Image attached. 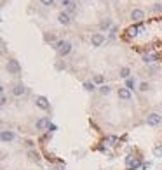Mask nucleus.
Here are the masks:
<instances>
[{
	"label": "nucleus",
	"mask_w": 162,
	"mask_h": 170,
	"mask_svg": "<svg viewBox=\"0 0 162 170\" xmlns=\"http://www.w3.org/2000/svg\"><path fill=\"white\" fill-rule=\"evenodd\" d=\"M5 68L9 71V75H19V71H21V66H19V63L16 59H9L7 64H5Z\"/></svg>",
	"instance_id": "obj_1"
},
{
	"label": "nucleus",
	"mask_w": 162,
	"mask_h": 170,
	"mask_svg": "<svg viewBox=\"0 0 162 170\" xmlns=\"http://www.w3.org/2000/svg\"><path fill=\"white\" fill-rule=\"evenodd\" d=\"M35 104H37V108L44 109V111H49V109H51V104H49V99H47L45 96H37V99H35Z\"/></svg>",
	"instance_id": "obj_2"
},
{
	"label": "nucleus",
	"mask_w": 162,
	"mask_h": 170,
	"mask_svg": "<svg viewBox=\"0 0 162 170\" xmlns=\"http://www.w3.org/2000/svg\"><path fill=\"white\" fill-rule=\"evenodd\" d=\"M146 123H148L150 127H157L162 123V116L159 113H148V116H146Z\"/></svg>",
	"instance_id": "obj_3"
},
{
	"label": "nucleus",
	"mask_w": 162,
	"mask_h": 170,
	"mask_svg": "<svg viewBox=\"0 0 162 170\" xmlns=\"http://www.w3.org/2000/svg\"><path fill=\"white\" fill-rule=\"evenodd\" d=\"M103 42H105V35H103V33H94V35L91 37L92 47H100V45H103Z\"/></svg>",
	"instance_id": "obj_4"
},
{
	"label": "nucleus",
	"mask_w": 162,
	"mask_h": 170,
	"mask_svg": "<svg viewBox=\"0 0 162 170\" xmlns=\"http://www.w3.org/2000/svg\"><path fill=\"white\" fill-rule=\"evenodd\" d=\"M25 92H26V87L23 85V82H18V83L12 87V96H16V97H21Z\"/></svg>",
	"instance_id": "obj_5"
},
{
	"label": "nucleus",
	"mask_w": 162,
	"mask_h": 170,
	"mask_svg": "<svg viewBox=\"0 0 162 170\" xmlns=\"http://www.w3.org/2000/svg\"><path fill=\"white\" fill-rule=\"evenodd\" d=\"M14 137H16V135H14L12 130H2V135H0V139H2V142H4V144L12 142Z\"/></svg>",
	"instance_id": "obj_6"
},
{
	"label": "nucleus",
	"mask_w": 162,
	"mask_h": 170,
	"mask_svg": "<svg viewBox=\"0 0 162 170\" xmlns=\"http://www.w3.org/2000/svg\"><path fill=\"white\" fill-rule=\"evenodd\" d=\"M117 94H118V97H120L122 101H129V99H131V90H129L127 87H120L117 90Z\"/></svg>",
	"instance_id": "obj_7"
},
{
	"label": "nucleus",
	"mask_w": 162,
	"mask_h": 170,
	"mask_svg": "<svg viewBox=\"0 0 162 170\" xmlns=\"http://www.w3.org/2000/svg\"><path fill=\"white\" fill-rule=\"evenodd\" d=\"M49 125H51V123H49L47 118H39L37 123H35V129L37 130H45V129H49Z\"/></svg>",
	"instance_id": "obj_8"
},
{
	"label": "nucleus",
	"mask_w": 162,
	"mask_h": 170,
	"mask_svg": "<svg viewBox=\"0 0 162 170\" xmlns=\"http://www.w3.org/2000/svg\"><path fill=\"white\" fill-rule=\"evenodd\" d=\"M143 18H145V12L141 9H134L131 12V19H132V21H136V23H141V21H143Z\"/></svg>",
	"instance_id": "obj_9"
},
{
	"label": "nucleus",
	"mask_w": 162,
	"mask_h": 170,
	"mask_svg": "<svg viewBox=\"0 0 162 170\" xmlns=\"http://www.w3.org/2000/svg\"><path fill=\"white\" fill-rule=\"evenodd\" d=\"M58 21L61 23V24H65V26H68V24L72 23V18H70L68 12H61L59 16H58Z\"/></svg>",
	"instance_id": "obj_10"
},
{
	"label": "nucleus",
	"mask_w": 162,
	"mask_h": 170,
	"mask_svg": "<svg viewBox=\"0 0 162 170\" xmlns=\"http://www.w3.org/2000/svg\"><path fill=\"white\" fill-rule=\"evenodd\" d=\"M70 50H72V44H70V42H65V44H63V47L58 50V54H59V56H68V54H70Z\"/></svg>",
	"instance_id": "obj_11"
},
{
	"label": "nucleus",
	"mask_w": 162,
	"mask_h": 170,
	"mask_svg": "<svg viewBox=\"0 0 162 170\" xmlns=\"http://www.w3.org/2000/svg\"><path fill=\"white\" fill-rule=\"evenodd\" d=\"M112 28H113V26H112V19H108V18H106L105 21H101V23H100V30H101V31L112 30Z\"/></svg>",
	"instance_id": "obj_12"
},
{
	"label": "nucleus",
	"mask_w": 162,
	"mask_h": 170,
	"mask_svg": "<svg viewBox=\"0 0 162 170\" xmlns=\"http://www.w3.org/2000/svg\"><path fill=\"white\" fill-rule=\"evenodd\" d=\"M28 158H30L31 161L39 163V161H40V153H37L35 149H30V151H28Z\"/></svg>",
	"instance_id": "obj_13"
},
{
	"label": "nucleus",
	"mask_w": 162,
	"mask_h": 170,
	"mask_svg": "<svg viewBox=\"0 0 162 170\" xmlns=\"http://www.w3.org/2000/svg\"><path fill=\"white\" fill-rule=\"evenodd\" d=\"M118 75H120V78L127 80V78H129V75H131V70H129L127 66H122V68L118 70Z\"/></svg>",
	"instance_id": "obj_14"
},
{
	"label": "nucleus",
	"mask_w": 162,
	"mask_h": 170,
	"mask_svg": "<svg viewBox=\"0 0 162 170\" xmlns=\"http://www.w3.org/2000/svg\"><path fill=\"white\" fill-rule=\"evenodd\" d=\"M153 61H157V56H155V54H143V63L152 64Z\"/></svg>",
	"instance_id": "obj_15"
},
{
	"label": "nucleus",
	"mask_w": 162,
	"mask_h": 170,
	"mask_svg": "<svg viewBox=\"0 0 162 170\" xmlns=\"http://www.w3.org/2000/svg\"><path fill=\"white\" fill-rule=\"evenodd\" d=\"M92 82L98 83V85L101 87V85H105V83H103L105 82V76H103V75H94V76H92Z\"/></svg>",
	"instance_id": "obj_16"
},
{
	"label": "nucleus",
	"mask_w": 162,
	"mask_h": 170,
	"mask_svg": "<svg viewBox=\"0 0 162 170\" xmlns=\"http://www.w3.org/2000/svg\"><path fill=\"white\" fill-rule=\"evenodd\" d=\"M110 92H112V87H110V85H101V87H100V94H101V96H108Z\"/></svg>",
	"instance_id": "obj_17"
},
{
	"label": "nucleus",
	"mask_w": 162,
	"mask_h": 170,
	"mask_svg": "<svg viewBox=\"0 0 162 170\" xmlns=\"http://www.w3.org/2000/svg\"><path fill=\"white\" fill-rule=\"evenodd\" d=\"M84 89L87 92H92L94 90V82H84Z\"/></svg>",
	"instance_id": "obj_18"
},
{
	"label": "nucleus",
	"mask_w": 162,
	"mask_h": 170,
	"mask_svg": "<svg viewBox=\"0 0 162 170\" xmlns=\"http://www.w3.org/2000/svg\"><path fill=\"white\" fill-rule=\"evenodd\" d=\"M140 90L141 92H148L150 90V83L148 82H141L140 83Z\"/></svg>",
	"instance_id": "obj_19"
},
{
	"label": "nucleus",
	"mask_w": 162,
	"mask_h": 170,
	"mask_svg": "<svg viewBox=\"0 0 162 170\" xmlns=\"http://www.w3.org/2000/svg\"><path fill=\"white\" fill-rule=\"evenodd\" d=\"M126 87L129 89V90H134V80H132V78H127V80H126Z\"/></svg>",
	"instance_id": "obj_20"
},
{
	"label": "nucleus",
	"mask_w": 162,
	"mask_h": 170,
	"mask_svg": "<svg viewBox=\"0 0 162 170\" xmlns=\"http://www.w3.org/2000/svg\"><path fill=\"white\" fill-rule=\"evenodd\" d=\"M66 9H68V14H73L75 9H77V4H75V2H70V5H68Z\"/></svg>",
	"instance_id": "obj_21"
},
{
	"label": "nucleus",
	"mask_w": 162,
	"mask_h": 170,
	"mask_svg": "<svg viewBox=\"0 0 162 170\" xmlns=\"http://www.w3.org/2000/svg\"><path fill=\"white\" fill-rule=\"evenodd\" d=\"M153 153H155V156H159V158H160V156H162V144H160V146H157V148L153 149Z\"/></svg>",
	"instance_id": "obj_22"
},
{
	"label": "nucleus",
	"mask_w": 162,
	"mask_h": 170,
	"mask_svg": "<svg viewBox=\"0 0 162 170\" xmlns=\"http://www.w3.org/2000/svg\"><path fill=\"white\" fill-rule=\"evenodd\" d=\"M42 2V5H45V7H51V5L54 4V0H40Z\"/></svg>",
	"instance_id": "obj_23"
},
{
	"label": "nucleus",
	"mask_w": 162,
	"mask_h": 170,
	"mask_svg": "<svg viewBox=\"0 0 162 170\" xmlns=\"http://www.w3.org/2000/svg\"><path fill=\"white\" fill-rule=\"evenodd\" d=\"M157 71H159V68H157V66H148V73H157Z\"/></svg>",
	"instance_id": "obj_24"
},
{
	"label": "nucleus",
	"mask_w": 162,
	"mask_h": 170,
	"mask_svg": "<svg viewBox=\"0 0 162 170\" xmlns=\"http://www.w3.org/2000/svg\"><path fill=\"white\" fill-rule=\"evenodd\" d=\"M0 104H2V106L7 104V97H5V94H2V97H0Z\"/></svg>",
	"instance_id": "obj_25"
},
{
	"label": "nucleus",
	"mask_w": 162,
	"mask_h": 170,
	"mask_svg": "<svg viewBox=\"0 0 162 170\" xmlns=\"http://www.w3.org/2000/svg\"><path fill=\"white\" fill-rule=\"evenodd\" d=\"M65 68H66L65 63H56V70H65Z\"/></svg>",
	"instance_id": "obj_26"
},
{
	"label": "nucleus",
	"mask_w": 162,
	"mask_h": 170,
	"mask_svg": "<svg viewBox=\"0 0 162 170\" xmlns=\"http://www.w3.org/2000/svg\"><path fill=\"white\" fill-rule=\"evenodd\" d=\"M153 11H155V12H162V5L160 4H155V5H153Z\"/></svg>",
	"instance_id": "obj_27"
},
{
	"label": "nucleus",
	"mask_w": 162,
	"mask_h": 170,
	"mask_svg": "<svg viewBox=\"0 0 162 170\" xmlns=\"http://www.w3.org/2000/svg\"><path fill=\"white\" fill-rule=\"evenodd\" d=\"M26 146H28V148L31 149V148H33V146H35V142H33V141H30V139H28V141H26Z\"/></svg>",
	"instance_id": "obj_28"
},
{
	"label": "nucleus",
	"mask_w": 162,
	"mask_h": 170,
	"mask_svg": "<svg viewBox=\"0 0 162 170\" xmlns=\"http://www.w3.org/2000/svg\"><path fill=\"white\" fill-rule=\"evenodd\" d=\"M70 2H72V0H61V5H65V7H68V5H70Z\"/></svg>",
	"instance_id": "obj_29"
}]
</instances>
